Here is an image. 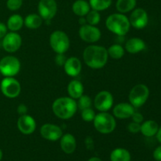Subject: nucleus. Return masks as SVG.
<instances>
[{"instance_id": "nucleus-1", "label": "nucleus", "mask_w": 161, "mask_h": 161, "mask_svg": "<svg viewBox=\"0 0 161 161\" xmlns=\"http://www.w3.org/2000/svg\"><path fill=\"white\" fill-rule=\"evenodd\" d=\"M83 61L85 64L93 69H102L108 61L107 49L102 46L90 45L83 50Z\"/></svg>"}, {"instance_id": "nucleus-2", "label": "nucleus", "mask_w": 161, "mask_h": 161, "mask_svg": "<svg viewBox=\"0 0 161 161\" xmlns=\"http://www.w3.org/2000/svg\"><path fill=\"white\" fill-rule=\"evenodd\" d=\"M78 107L75 99L70 97H61L52 104V111L58 118L69 119L75 114Z\"/></svg>"}, {"instance_id": "nucleus-3", "label": "nucleus", "mask_w": 161, "mask_h": 161, "mask_svg": "<svg viewBox=\"0 0 161 161\" xmlns=\"http://www.w3.org/2000/svg\"><path fill=\"white\" fill-rule=\"evenodd\" d=\"M107 29L117 36H123L128 33L130 28L129 18L124 14L116 13L108 16L105 21Z\"/></svg>"}, {"instance_id": "nucleus-4", "label": "nucleus", "mask_w": 161, "mask_h": 161, "mask_svg": "<svg viewBox=\"0 0 161 161\" xmlns=\"http://www.w3.org/2000/svg\"><path fill=\"white\" fill-rule=\"evenodd\" d=\"M93 122L96 130L103 135L112 133L116 127L115 117L107 112H100L96 114Z\"/></svg>"}, {"instance_id": "nucleus-5", "label": "nucleus", "mask_w": 161, "mask_h": 161, "mask_svg": "<svg viewBox=\"0 0 161 161\" xmlns=\"http://www.w3.org/2000/svg\"><path fill=\"white\" fill-rule=\"evenodd\" d=\"M50 45L56 53H64L70 47V40L64 31L57 30L50 36Z\"/></svg>"}, {"instance_id": "nucleus-6", "label": "nucleus", "mask_w": 161, "mask_h": 161, "mask_svg": "<svg viewBox=\"0 0 161 161\" xmlns=\"http://www.w3.org/2000/svg\"><path fill=\"white\" fill-rule=\"evenodd\" d=\"M149 96V90L145 84H137L133 86L129 93L128 99L130 103L135 108H139L142 106Z\"/></svg>"}, {"instance_id": "nucleus-7", "label": "nucleus", "mask_w": 161, "mask_h": 161, "mask_svg": "<svg viewBox=\"0 0 161 161\" xmlns=\"http://www.w3.org/2000/svg\"><path fill=\"white\" fill-rule=\"evenodd\" d=\"M20 70V62L14 56H6L0 60V73L5 77H14Z\"/></svg>"}, {"instance_id": "nucleus-8", "label": "nucleus", "mask_w": 161, "mask_h": 161, "mask_svg": "<svg viewBox=\"0 0 161 161\" xmlns=\"http://www.w3.org/2000/svg\"><path fill=\"white\" fill-rule=\"evenodd\" d=\"M0 89L6 97L15 98L20 94L21 86L18 80L14 77H5L0 83Z\"/></svg>"}, {"instance_id": "nucleus-9", "label": "nucleus", "mask_w": 161, "mask_h": 161, "mask_svg": "<svg viewBox=\"0 0 161 161\" xmlns=\"http://www.w3.org/2000/svg\"><path fill=\"white\" fill-rule=\"evenodd\" d=\"M79 36L80 39L88 43H94L101 39L102 33L100 29L94 25L85 24L81 25L79 29Z\"/></svg>"}, {"instance_id": "nucleus-10", "label": "nucleus", "mask_w": 161, "mask_h": 161, "mask_svg": "<svg viewBox=\"0 0 161 161\" xmlns=\"http://www.w3.org/2000/svg\"><path fill=\"white\" fill-rule=\"evenodd\" d=\"M38 11L44 20H50L55 17L58 5L55 0H40L38 4Z\"/></svg>"}, {"instance_id": "nucleus-11", "label": "nucleus", "mask_w": 161, "mask_h": 161, "mask_svg": "<svg viewBox=\"0 0 161 161\" xmlns=\"http://www.w3.org/2000/svg\"><path fill=\"white\" fill-rule=\"evenodd\" d=\"M94 105L100 112L108 111L113 105V94L108 91H100L94 97Z\"/></svg>"}, {"instance_id": "nucleus-12", "label": "nucleus", "mask_w": 161, "mask_h": 161, "mask_svg": "<svg viewBox=\"0 0 161 161\" xmlns=\"http://www.w3.org/2000/svg\"><path fill=\"white\" fill-rule=\"evenodd\" d=\"M22 44L21 36L16 31L6 33L3 38V47L8 53H15L20 49Z\"/></svg>"}, {"instance_id": "nucleus-13", "label": "nucleus", "mask_w": 161, "mask_h": 161, "mask_svg": "<svg viewBox=\"0 0 161 161\" xmlns=\"http://www.w3.org/2000/svg\"><path fill=\"white\" fill-rule=\"evenodd\" d=\"M130 25L137 29H142L149 22L148 14L142 8H137L134 9L129 18Z\"/></svg>"}, {"instance_id": "nucleus-14", "label": "nucleus", "mask_w": 161, "mask_h": 161, "mask_svg": "<svg viewBox=\"0 0 161 161\" xmlns=\"http://www.w3.org/2000/svg\"><path fill=\"white\" fill-rule=\"evenodd\" d=\"M40 135L44 139L49 141H58L63 135L62 129L58 125L53 124H45L41 127Z\"/></svg>"}, {"instance_id": "nucleus-15", "label": "nucleus", "mask_w": 161, "mask_h": 161, "mask_svg": "<svg viewBox=\"0 0 161 161\" xmlns=\"http://www.w3.org/2000/svg\"><path fill=\"white\" fill-rule=\"evenodd\" d=\"M17 128L24 135H31L36 130V122L29 115H22L17 119Z\"/></svg>"}, {"instance_id": "nucleus-16", "label": "nucleus", "mask_w": 161, "mask_h": 161, "mask_svg": "<svg viewBox=\"0 0 161 161\" xmlns=\"http://www.w3.org/2000/svg\"><path fill=\"white\" fill-rule=\"evenodd\" d=\"M135 112V108L130 103L121 102L115 105L113 109V116L119 119H128Z\"/></svg>"}, {"instance_id": "nucleus-17", "label": "nucleus", "mask_w": 161, "mask_h": 161, "mask_svg": "<svg viewBox=\"0 0 161 161\" xmlns=\"http://www.w3.org/2000/svg\"><path fill=\"white\" fill-rule=\"evenodd\" d=\"M64 69L65 73L69 76H77L82 70L81 61L78 58H75V57L67 58L64 64Z\"/></svg>"}, {"instance_id": "nucleus-18", "label": "nucleus", "mask_w": 161, "mask_h": 161, "mask_svg": "<svg viewBox=\"0 0 161 161\" xmlns=\"http://www.w3.org/2000/svg\"><path fill=\"white\" fill-rule=\"evenodd\" d=\"M60 146L64 153L72 154L76 149V140L72 134H65L60 138Z\"/></svg>"}, {"instance_id": "nucleus-19", "label": "nucleus", "mask_w": 161, "mask_h": 161, "mask_svg": "<svg viewBox=\"0 0 161 161\" xmlns=\"http://www.w3.org/2000/svg\"><path fill=\"white\" fill-rule=\"evenodd\" d=\"M146 48V42L140 38H131L125 44V49L130 53H138Z\"/></svg>"}, {"instance_id": "nucleus-20", "label": "nucleus", "mask_w": 161, "mask_h": 161, "mask_svg": "<svg viewBox=\"0 0 161 161\" xmlns=\"http://www.w3.org/2000/svg\"><path fill=\"white\" fill-rule=\"evenodd\" d=\"M68 93L70 97L73 99H78L83 94L84 88L83 83L79 80H72L69 83L67 87Z\"/></svg>"}, {"instance_id": "nucleus-21", "label": "nucleus", "mask_w": 161, "mask_h": 161, "mask_svg": "<svg viewBox=\"0 0 161 161\" xmlns=\"http://www.w3.org/2000/svg\"><path fill=\"white\" fill-rule=\"evenodd\" d=\"M72 12L79 17H85L91 10V6L86 0H76L72 6Z\"/></svg>"}, {"instance_id": "nucleus-22", "label": "nucleus", "mask_w": 161, "mask_h": 161, "mask_svg": "<svg viewBox=\"0 0 161 161\" xmlns=\"http://www.w3.org/2000/svg\"><path fill=\"white\" fill-rule=\"evenodd\" d=\"M159 130V126L156 121L147 120L141 124L140 132L146 137H153L157 135Z\"/></svg>"}, {"instance_id": "nucleus-23", "label": "nucleus", "mask_w": 161, "mask_h": 161, "mask_svg": "<svg viewBox=\"0 0 161 161\" xmlns=\"http://www.w3.org/2000/svg\"><path fill=\"white\" fill-rule=\"evenodd\" d=\"M24 25V19L20 14H13L8 18L6 26L10 31H18Z\"/></svg>"}, {"instance_id": "nucleus-24", "label": "nucleus", "mask_w": 161, "mask_h": 161, "mask_svg": "<svg viewBox=\"0 0 161 161\" xmlns=\"http://www.w3.org/2000/svg\"><path fill=\"white\" fill-rule=\"evenodd\" d=\"M43 19L39 14H31L26 16L24 20V25L29 29H37L42 25Z\"/></svg>"}, {"instance_id": "nucleus-25", "label": "nucleus", "mask_w": 161, "mask_h": 161, "mask_svg": "<svg viewBox=\"0 0 161 161\" xmlns=\"http://www.w3.org/2000/svg\"><path fill=\"white\" fill-rule=\"evenodd\" d=\"M137 4V0H117L116 8L120 14H126L133 10Z\"/></svg>"}, {"instance_id": "nucleus-26", "label": "nucleus", "mask_w": 161, "mask_h": 161, "mask_svg": "<svg viewBox=\"0 0 161 161\" xmlns=\"http://www.w3.org/2000/svg\"><path fill=\"white\" fill-rule=\"evenodd\" d=\"M110 160L111 161H130V154L127 149L117 148L112 151Z\"/></svg>"}, {"instance_id": "nucleus-27", "label": "nucleus", "mask_w": 161, "mask_h": 161, "mask_svg": "<svg viewBox=\"0 0 161 161\" xmlns=\"http://www.w3.org/2000/svg\"><path fill=\"white\" fill-rule=\"evenodd\" d=\"M107 51H108V57L116 60L122 58L125 53L124 48L119 44H113V45L110 46Z\"/></svg>"}, {"instance_id": "nucleus-28", "label": "nucleus", "mask_w": 161, "mask_h": 161, "mask_svg": "<svg viewBox=\"0 0 161 161\" xmlns=\"http://www.w3.org/2000/svg\"><path fill=\"white\" fill-rule=\"evenodd\" d=\"M113 0H89V4L92 9L103 11L110 7Z\"/></svg>"}, {"instance_id": "nucleus-29", "label": "nucleus", "mask_w": 161, "mask_h": 161, "mask_svg": "<svg viewBox=\"0 0 161 161\" xmlns=\"http://www.w3.org/2000/svg\"><path fill=\"white\" fill-rule=\"evenodd\" d=\"M86 23L89 24V25H94L96 26L97 25H98V23L101 20V15L99 14L98 11L94 10V9H92V10H90L89 13L86 14Z\"/></svg>"}, {"instance_id": "nucleus-30", "label": "nucleus", "mask_w": 161, "mask_h": 161, "mask_svg": "<svg viewBox=\"0 0 161 161\" xmlns=\"http://www.w3.org/2000/svg\"><path fill=\"white\" fill-rule=\"evenodd\" d=\"M77 103V107L79 109L83 110L85 108H91L92 105V100L88 95H82L80 98H78Z\"/></svg>"}, {"instance_id": "nucleus-31", "label": "nucleus", "mask_w": 161, "mask_h": 161, "mask_svg": "<svg viewBox=\"0 0 161 161\" xmlns=\"http://www.w3.org/2000/svg\"><path fill=\"white\" fill-rule=\"evenodd\" d=\"M81 117L85 122H92L94 120L96 114L92 108H85V109L81 110Z\"/></svg>"}, {"instance_id": "nucleus-32", "label": "nucleus", "mask_w": 161, "mask_h": 161, "mask_svg": "<svg viewBox=\"0 0 161 161\" xmlns=\"http://www.w3.org/2000/svg\"><path fill=\"white\" fill-rule=\"evenodd\" d=\"M23 4V0H7L6 6L11 11H16L20 9Z\"/></svg>"}, {"instance_id": "nucleus-33", "label": "nucleus", "mask_w": 161, "mask_h": 161, "mask_svg": "<svg viewBox=\"0 0 161 161\" xmlns=\"http://www.w3.org/2000/svg\"><path fill=\"white\" fill-rule=\"evenodd\" d=\"M127 130L130 132V133L136 134L140 132L141 130V124H138L135 122H131L128 124L127 126Z\"/></svg>"}, {"instance_id": "nucleus-34", "label": "nucleus", "mask_w": 161, "mask_h": 161, "mask_svg": "<svg viewBox=\"0 0 161 161\" xmlns=\"http://www.w3.org/2000/svg\"><path fill=\"white\" fill-rule=\"evenodd\" d=\"M66 60H67V58L64 56V53H57L56 57L54 58L55 63L58 66H64Z\"/></svg>"}, {"instance_id": "nucleus-35", "label": "nucleus", "mask_w": 161, "mask_h": 161, "mask_svg": "<svg viewBox=\"0 0 161 161\" xmlns=\"http://www.w3.org/2000/svg\"><path fill=\"white\" fill-rule=\"evenodd\" d=\"M131 118L133 122L138 123V124H142L144 120V116H142V113H138V112H135L131 116Z\"/></svg>"}, {"instance_id": "nucleus-36", "label": "nucleus", "mask_w": 161, "mask_h": 161, "mask_svg": "<svg viewBox=\"0 0 161 161\" xmlns=\"http://www.w3.org/2000/svg\"><path fill=\"white\" fill-rule=\"evenodd\" d=\"M17 113H18L20 116H22V115H25L28 113V107L25 105V104H20L18 105L17 108Z\"/></svg>"}, {"instance_id": "nucleus-37", "label": "nucleus", "mask_w": 161, "mask_h": 161, "mask_svg": "<svg viewBox=\"0 0 161 161\" xmlns=\"http://www.w3.org/2000/svg\"><path fill=\"white\" fill-rule=\"evenodd\" d=\"M7 26L3 22H0V39H3L7 33Z\"/></svg>"}, {"instance_id": "nucleus-38", "label": "nucleus", "mask_w": 161, "mask_h": 161, "mask_svg": "<svg viewBox=\"0 0 161 161\" xmlns=\"http://www.w3.org/2000/svg\"><path fill=\"white\" fill-rule=\"evenodd\" d=\"M153 158L157 161H161V146L156 148L153 152Z\"/></svg>"}, {"instance_id": "nucleus-39", "label": "nucleus", "mask_w": 161, "mask_h": 161, "mask_svg": "<svg viewBox=\"0 0 161 161\" xmlns=\"http://www.w3.org/2000/svg\"><path fill=\"white\" fill-rule=\"evenodd\" d=\"M85 144H86V148L88 149H92L94 148V141H93V139L90 136L86 138V139H85Z\"/></svg>"}, {"instance_id": "nucleus-40", "label": "nucleus", "mask_w": 161, "mask_h": 161, "mask_svg": "<svg viewBox=\"0 0 161 161\" xmlns=\"http://www.w3.org/2000/svg\"><path fill=\"white\" fill-rule=\"evenodd\" d=\"M79 23H80V25H85V24H86V18L83 17H80V19H79Z\"/></svg>"}, {"instance_id": "nucleus-41", "label": "nucleus", "mask_w": 161, "mask_h": 161, "mask_svg": "<svg viewBox=\"0 0 161 161\" xmlns=\"http://www.w3.org/2000/svg\"><path fill=\"white\" fill-rule=\"evenodd\" d=\"M157 138L159 142L161 143V127H159V130L157 133Z\"/></svg>"}, {"instance_id": "nucleus-42", "label": "nucleus", "mask_w": 161, "mask_h": 161, "mask_svg": "<svg viewBox=\"0 0 161 161\" xmlns=\"http://www.w3.org/2000/svg\"><path fill=\"white\" fill-rule=\"evenodd\" d=\"M88 161H102L101 160L100 158H98V157H91V158H90Z\"/></svg>"}, {"instance_id": "nucleus-43", "label": "nucleus", "mask_w": 161, "mask_h": 161, "mask_svg": "<svg viewBox=\"0 0 161 161\" xmlns=\"http://www.w3.org/2000/svg\"><path fill=\"white\" fill-rule=\"evenodd\" d=\"M2 159H3V151L0 149V161H1Z\"/></svg>"}, {"instance_id": "nucleus-44", "label": "nucleus", "mask_w": 161, "mask_h": 161, "mask_svg": "<svg viewBox=\"0 0 161 161\" xmlns=\"http://www.w3.org/2000/svg\"><path fill=\"white\" fill-rule=\"evenodd\" d=\"M0 75H1V73H0Z\"/></svg>"}]
</instances>
